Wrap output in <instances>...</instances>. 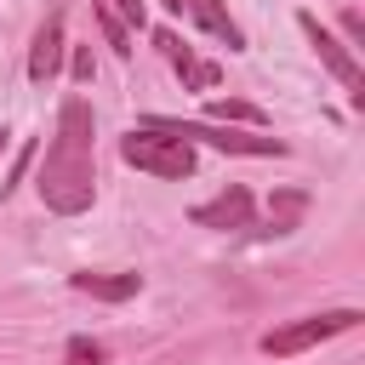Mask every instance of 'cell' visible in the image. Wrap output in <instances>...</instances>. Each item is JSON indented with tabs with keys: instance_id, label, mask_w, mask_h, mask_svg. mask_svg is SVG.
<instances>
[{
	"instance_id": "obj_9",
	"label": "cell",
	"mask_w": 365,
	"mask_h": 365,
	"mask_svg": "<svg viewBox=\"0 0 365 365\" xmlns=\"http://www.w3.org/2000/svg\"><path fill=\"white\" fill-rule=\"evenodd\" d=\"M182 11H188L211 40H222L228 51H245V34H240V23L228 17V6H222V0H182Z\"/></svg>"
},
{
	"instance_id": "obj_8",
	"label": "cell",
	"mask_w": 365,
	"mask_h": 365,
	"mask_svg": "<svg viewBox=\"0 0 365 365\" xmlns=\"http://www.w3.org/2000/svg\"><path fill=\"white\" fill-rule=\"evenodd\" d=\"M68 291H80V297H97V302H125V297H137L143 291V274H68Z\"/></svg>"
},
{
	"instance_id": "obj_7",
	"label": "cell",
	"mask_w": 365,
	"mask_h": 365,
	"mask_svg": "<svg viewBox=\"0 0 365 365\" xmlns=\"http://www.w3.org/2000/svg\"><path fill=\"white\" fill-rule=\"evenodd\" d=\"M57 68H63V11H51V17L34 29V46H29V80L46 86V80H57Z\"/></svg>"
},
{
	"instance_id": "obj_16",
	"label": "cell",
	"mask_w": 365,
	"mask_h": 365,
	"mask_svg": "<svg viewBox=\"0 0 365 365\" xmlns=\"http://www.w3.org/2000/svg\"><path fill=\"white\" fill-rule=\"evenodd\" d=\"M68 74H74V86H86V80L97 74V57H91V46H74V57H68Z\"/></svg>"
},
{
	"instance_id": "obj_1",
	"label": "cell",
	"mask_w": 365,
	"mask_h": 365,
	"mask_svg": "<svg viewBox=\"0 0 365 365\" xmlns=\"http://www.w3.org/2000/svg\"><path fill=\"white\" fill-rule=\"evenodd\" d=\"M40 200L46 211L57 217H80L91 200H97V165H91V103L80 91L63 97L57 108V131H51V148L40 160Z\"/></svg>"
},
{
	"instance_id": "obj_20",
	"label": "cell",
	"mask_w": 365,
	"mask_h": 365,
	"mask_svg": "<svg viewBox=\"0 0 365 365\" xmlns=\"http://www.w3.org/2000/svg\"><path fill=\"white\" fill-rule=\"evenodd\" d=\"M160 6H165V11H182V0H160Z\"/></svg>"
},
{
	"instance_id": "obj_18",
	"label": "cell",
	"mask_w": 365,
	"mask_h": 365,
	"mask_svg": "<svg viewBox=\"0 0 365 365\" xmlns=\"http://www.w3.org/2000/svg\"><path fill=\"white\" fill-rule=\"evenodd\" d=\"M342 34H348V40H342V46H348V51H354V46H365V17H359V11H354V6H348V11H342Z\"/></svg>"
},
{
	"instance_id": "obj_15",
	"label": "cell",
	"mask_w": 365,
	"mask_h": 365,
	"mask_svg": "<svg viewBox=\"0 0 365 365\" xmlns=\"http://www.w3.org/2000/svg\"><path fill=\"white\" fill-rule=\"evenodd\" d=\"M217 80H222V68H217V63H200V57H194V63H188V74H182V91H211Z\"/></svg>"
},
{
	"instance_id": "obj_17",
	"label": "cell",
	"mask_w": 365,
	"mask_h": 365,
	"mask_svg": "<svg viewBox=\"0 0 365 365\" xmlns=\"http://www.w3.org/2000/svg\"><path fill=\"white\" fill-rule=\"evenodd\" d=\"M103 6H108L125 29H143V17H148V11H143V0H103Z\"/></svg>"
},
{
	"instance_id": "obj_11",
	"label": "cell",
	"mask_w": 365,
	"mask_h": 365,
	"mask_svg": "<svg viewBox=\"0 0 365 365\" xmlns=\"http://www.w3.org/2000/svg\"><path fill=\"white\" fill-rule=\"evenodd\" d=\"M302 211H308V194H302V188H279V194L268 200V228H274V234H291V228L302 222Z\"/></svg>"
},
{
	"instance_id": "obj_4",
	"label": "cell",
	"mask_w": 365,
	"mask_h": 365,
	"mask_svg": "<svg viewBox=\"0 0 365 365\" xmlns=\"http://www.w3.org/2000/svg\"><path fill=\"white\" fill-rule=\"evenodd\" d=\"M365 314L359 308H325V314H302V319H291V325H274L257 348L268 354V359H291V354H302V348H319L325 336H342V331H354Z\"/></svg>"
},
{
	"instance_id": "obj_5",
	"label": "cell",
	"mask_w": 365,
	"mask_h": 365,
	"mask_svg": "<svg viewBox=\"0 0 365 365\" xmlns=\"http://www.w3.org/2000/svg\"><path fill=\"white\" fill-rule=\"evenodd\" d=\"M297 29L308 34L314 57H319V63H325V68H331V74H336L342 86H348L354 108H365V74H359V57H354V51H348V46H342V40H336V34H331V29H325V23L314 17V11H297Z\"/></svg>"
},
{
	"instance_id": "obj_13",
	"label": "cell",
	"mask_w": 365,
	"mask_h": 365,
	"mask_svg": "<svg viewBox=\"0 0 365 365\" xmlns=\"http://www.w3.org/2000/svg\"><path fill=\"white\" fill-rule=\"evenodd\" d=\"M63 365H108V348H103V342H91V336H68Z\"/></svg>"
},
{
	"instance_id": "obj_12",
	"label": "cell",
	"mask_w": 365,
	"mask_h": 365,
	"mask_svg": "<svg viewBox=\"0 0 365 365\" xmlns=\"http://www.w3.org/2000/svg\"><path fill=\"white\" fill-rule=\"evenodd\" d=\"M91 17H97V29H103V40H108V51L114 57H131V29L108 11V6H91Z\"/></svg>"
},
{
	"instance_id": "obj_21",
	"label": "cell",
	"mask_w": 365,
	"mask_h": 365,
	"mask_svg": "<svg viewBox=\"0 0 365 365\" xmlns=\"http://www.w3.org/2000/svg\"><path fill=\"white\" fill-rule=\"evenodd\" d=\"M0 148H6V131H0Z\"/></svg>"
},
{
	"instance_id": "obj_2",
	"label": "cell",
	"mask_w": 365,
	"mask_h": 365,
	"mask_svg": "<svg viewBox=\"0 0 365 365\" xmlns=\"http://www.w3.org/2000/svg\"><path fill=\"white\" fill-rule=\"evenodd\" d=\"M143 131L160 137H182V143H211L222 154H245V160H279L285 143L262 137V131H240V125H211V120H171V114H143Z\"/></svg>"
},
{
	"instance_id": "obj_3",
	"label": "cell",
	"mask_w": 365,
	"mask_h": 365,
	"mask_svg": "<svg viewBox=\"0 0 365 365\" xmlns=\"http://www.w3.org/2000/svg\"><path fill=\"white\" fill-rule=\"evenodd\" d=\"M120 160L137 165V171H148V177H165V182L194 177V143L160 137V131H143V125H131V131L120 137Z\"/></svg>"
},
{
	"instance_id": "obj_6",
	"label": "cell",
	"mask_w": 365,
	"mask_h": 365,
	"mask_svg": "<svg viewBox=\"0 0 365 365\" xmlns=\"http://www.w3.org/2000/svg\"><path fill=\"white\" fill-rule=\"evenodd\" d=\"M251 211H257L251 188H245V182H228L217 200H200V205L188 211V222H194V228H217V234H234V228H251Z\"/></svg>"
},
{
	"instance_id": "obj_10",
	"label": "cell",
	"mask_w": 365,
	"mask_h": 365,
	"mask_svg": "<svg viewBox=\"0 0 365 365\" xmlns=\"http://www.w3.org/2000/svg\"><path fill=\"white\" fill-rule=\"evenodd\" d=\"M205 120H211V125H251V131L268 125V114H262L257 103H245V97H211V103H205Z\"/></svg>"
},
{
	"instance_id": "obj_14",
	"label": "cell",
	"mask_w": 365,
	"mask_h": 365,
	"mask_svg": "<svg viewBox=\"0 0 365 365\" xmlns=\"http://www.w3.org/2000/svg\"><path fill=\"white\" fill-rule=\"evenodd\" d=\"M154 46L165 51V63H171L177 74H188V63H194V51L182 46V34H177V29H160V34H154Z\"/></svg>"
},
{
	"instance_id": "obj_19",
	"label": "cell",
	"mask_w": 365,
	"mask_h": 365,
	"mask_svg": "<svg viewBox=\"0 0 365 365\" xmlns=\"http://www.w3.org/2000/svg\"><path fill=\"white\" fill-rule=\"evenodd\" d=\"M29 160H34V143H23V148H17V160H11V182H23ZM11 182H0V188H11Z\"/></svg>"
}]
</instances>
